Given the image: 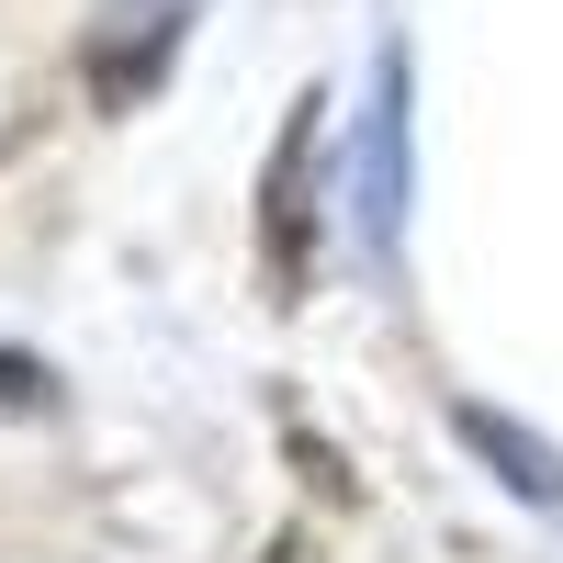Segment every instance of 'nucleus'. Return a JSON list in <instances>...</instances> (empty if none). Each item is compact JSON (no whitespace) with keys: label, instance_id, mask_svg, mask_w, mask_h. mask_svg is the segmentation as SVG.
<instances>
[{"label":"nucleus","instance_id":"1","mask_svg":"<svg viewBox=\"0 0 563 563\" xmlns=\"http://www.w3.org/2000/svg\"><path fill=\"white\" fill-rule=\"evenodd\" d=\"M339 214L372 271L406 260V214H417V79H406V45H384L361 79V124H350V180H339Z\"/></svg>","mask_w":563,"mask_h":563},{"label":"nucleus","instance_id":"4","mask_svg":"<svg viewBox=\"0 0 563 563\" xmlns=\"http://www.w3.org/2000/svg\"><path fill=\"white\" fill-rule=\"evenodd\" d=\"M451 440H462V451H485V462H496V485L519 496V507H552V519H563V451H552L541 429H519L507 406H451Z\"/></svg>","mask_w":563,"mask_h":563},{"label":"nucleus","instance_id":"3","mask_svg":"<svg viewBox=\"0 0 563 563\" xmlns=\"http://www.w3.org/2000/svg\"><path fill=\"white\" fill-rule=\"evenodd\" d=\"M260 203H271V214H260L271 271L305 282V260H316V102L282 124V147H271V192H260Z\"/></svg>","mask_w":563,"mask_h":563},{"label":"nucleus","instance_id":"2","mask_svg":"<svg viewBox=\"0 0 563 563\" xmlns=\"http://www.w3.org/2000/svg\"><path fill=\"white\" fill-rule=\"evenodd\" d=\"M192 12L203 0H113L102 34H90V90H102V102H147L158 68H169V45L192 34Z\"/></svg>","mask_w":563,"mask_h":563}]
</instances>
